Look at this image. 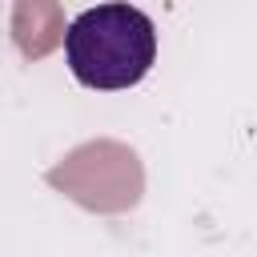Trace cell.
<instances>
[{"instance_id":"6da1fadb","label":"cell","mask_w":257,"mask_h":257,"mask_svg":"<svg viewBox=\"0 0 257 257\" xmlns=\"http://www.w3.org/2000/svg\"><path fill=\"white\" fill-rule=\"evenodd\" d=\"M64 64L84 88H133L157 64V28L133 4L84 8L64 28Z\"/></svg>"}]
</instances>
